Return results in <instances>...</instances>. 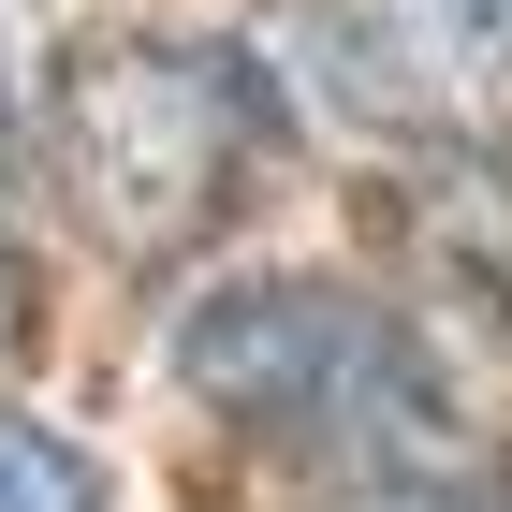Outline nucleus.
Instances as JSON below:
<instances>
[{
  "instance_id": "nucleus-1",
  "label": "nucleus",
  "mask_w": 512,
  "mask_h": 512,
  "mask_svg": "<svg viewBox=\"0 0 512 512\" xmlns=\"http://www.w3.org/2000/svg\"><path fill=\"white\" fill-rule=\"evenodd\" d=\"M278 132V88L249 74L235 44H161V30H118L88 44L74 74L44 88V161H59V205L118 264H176L235 220L249 161Z\"/></svg>"
},
{
  "instance_id": "nucleus-2",
  "label": "nucleus",
  "mask_w": 512,
  "mask_h": 512,
  "mask_svg": "<svg viewBox=\"0 0 512 512\" xmlns=\"http://www.w3.org/2000/svg\"><path fill=\"white\" fill-rule=\"evenodd\" d=\"M176 366H191V395H220L235 425L322 439V454H352V469H410V425H425L410 337H395L366 293H337V278H249V293L191 308Z\"/></svg>"
},
{
  "instance_id": "nucleus-3",
  "label": "nucleus",
  "mask_w": 512,
  "mask_h": 512,
  "mask_svg": "<svg viewBox=\"0 0 512 512\" xmlns=\"http://www.w3.org/2000/svg\"><path fill=\"white\" fill-rule=\"evenodd\" d=\"M293 59L322 103L410 147H498L512 132V0H293Z\"/></svg>"
},
{
  "instance_id": "nucleus-4",
  "label": "nucleus",
  "mask_w": 512,
  "mask_h": 512,
  "mask_svg": "<svg viewBox=\"0 0 512 512\" xmlns=\"http://www.w3.org/2000/svg\"><path fill=\"white\" fill-rule=\"evenodd\" d=\"M425 235H439V264H454L483 308L512 322V176H498V161H469V176L425 205Z\"/></svg>"
},
{
  "instance_id": "nucleus-5",
  "label": "nucleus",
  "mask_w": 512,
  "mask_h": 512,
  "mask_svg": "<svg viewBox=\"0 0 512 512\" xmlns=\"http://www.w3.org/2000/svg\"><path fill=\"white\" fill-rule=\"evenodd\" d=\"M0 512H103V483L59 425H0Z\"/></svg>"
},
{
  "instance_id": "nucleus-6",
  "label": "nucleus",
  "mask_w": 512,
  "mask_h": 512,
  "mask_svg": "<svg viewBox=\"0 0 512 512\" xmlns=\"http://www.w3.org/2000/svg\"><path fill=\"white\" fill-rule=\"evenodd\" d=\"M337 512H498L483 483H454V469H352V498Z\"/></svg>"
},
{
  "instance_id": "nucleus-7",
  "label": "nucleus",
  "mask_w": 512,
  "mask_h": 512,
  "mask_svg": "<svg viewBox=\"0 0 512 512\" xmlns=\"http://www.w3.org/2000/svg\"><path fill=\"white\" fill-rule=\"evenodd\" d=\"M0 322H15V249H0Z\"/></svg>"
}]
</instances>
